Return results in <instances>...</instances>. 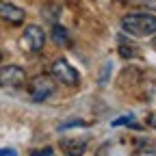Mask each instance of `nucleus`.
<instances>
[{"label":"nucleus","instance_id":"6e6552de","mask_svg":"<svg viewBox=\"0 0 156 156\" xmlns=\"http://www.w3.org/2000/svg\"><path fill=\"white\" fill-rule=\"evenodd\" d=\"M50 37H52V41H54L56 46H63V48L69 46V33H67V28L61 26V24H52Z\"/></svg>","mask_w":156,"mask_h":156},{"label":"nucleus","instance_id":"7ed1b4c3","mask_svg":"<svg viewBox=\"0 0 156 156\" xmlns=\"http://www.w3.org/2000/svg\"><path fill=\"white\" fill-rule=\"evenodd\" d=\"M44 44H46V33L41 30V26L30 24V26L24 28V33H22V46H24V50L39 52L44 48Z\"/></svg>","mask_w":156,"mask_h":156},{"label":"nucleus","instance_id":"f8f14e48","mask_svg":"<svg viewBox=\"0 0 156 156\" xmlns=\"http://www.w3.org/2000/svg\"><path fill=\"white\" fill-rule=\"evenodd\" d=\"M0 156H17L15 150H0Z\"/></svg>","mask_w":156,"mask_h":156},{"label":"nucleus","instance_id":"20e7f679","mask_svg":"<svg viewBox=\"0 0 156 156\" xmlns=\"http://www.w3.org/2000/svg\"><path fill=\"white\" fill-rule=\"evenodd\" d=\"M26 80V72L17 65H5L0 69V87L5 89H17Z\"/></svg>","mask_w":156,"mask_h":156},{"label":"nucleus","instance_id":"f03ea898","mask_svg":"<svg viewBox=\"0 0 156 156\" xmlns=\"http://www.w3.org/2000/svg\"><path fill=\"white\" fill-rule=\"evenodd\" d=\"M28 91H30V98L35 102H44L50 95H54V80L50 76H46V74H39V76H35L30 80Z\"/></svg>","mask_w":156,"mask_h":156},{"label":"nucleus","instance_id":"4468645a","mask_svg":"<svg viewBox=\"0 0 156 156\" xmlns=\"http://www.w3.org/2000/svg\"><path fill=\"white\" fill-rule=\"evenodd\" d=\"M0 58H2V50H0Z\"/></svg>","mask_w":156,"mask_h":156},{"label":"nucleus","instance_id":"423d86ee","mask_svg":"<svg viewBox=\"0 0 156 156\" xmlns=\"http://www.w3.org/2000/svg\"><path fill=\"white\" fill-rule=\"evenodd\" d=\"M0 17L9 24H22L24 22V9H20L17 5H11V2H0Z\"/></svg>","mask_w":156,"mask_h":156},{"label":"nucleus","instance_id":"39448f33","mask_svg":"<svg viewBox=\"0 0 156 156\" xmlns=\"http://www.w3.org/2000/svg\"><path fill=\"white\" fill-rule=\"evenodd\" d=\"M52 76L58 83H63V85H78V80H80L78 72L65 61V58H56V61L52 63Z\"/></svg>","mask_w":156,"mask_h":156},{"label":"nucleus","instance_id":"9d476101","mask_svg":"<svg viewBox=\"0 0 156 156\" xmlns=\"http://www.w3.org/2000/svg\"><path fill=\"white\" fill-rule=\"evenodd\" d=\"M85 128L87 124L83 122V119H74V122H65V124H61V126H58V130H67V128Z\"/></svg>","mask_w":156,"mask_h":156},{"label":"nucleus","instance_id":"0eeeda50","mask_svg":"<svg viewBox=\"0 0 156 156\" xmlns=\"http://www.w3.org/2000/svg\"><path fill=\"white\" fill-rule=\"evenodd\" d=\"M61 150L65 156H83L87 152V139H63Z\"/></svg>","mask_w":156,"mask_h":156},{"label":"nucleus","instance_id":"9b49d317","mask_svg":"<svg viewBox=\"0 0 156 156\" xmlns=\"http://www.w3.org/2000/svg\"><path fill=\"white\" fill-rule=\"evenodd\" d=\"M30 156H54V147H44V150H35Z\"/></svg>","mask_w":156,"mask_h":156},{"label":"nucleus","instance_id":"1a4fd4ad","mask_svg":"<svg viewBox=\"0 0 156 156\" xmlns=\"http://www.w3.org/2000/svg\"><path fill=\"white\" fill-rule=\"evenodd\" d=\"M113 126H134V117L132 115H126V117H117L113 122Z\"/></svg>","mask_w":156,"mask_h":156},{"label":"nucleus","instance_id":"f257e3e1","mask_svg":"<svg viewBox=\"0 0 156 156\" xmlns=\"http://www.w3.org/2000/svg\"><path fill=\"white\" fill-rule=\"evenodd\" d=\"M122 28L134 37H150L156 33V15H152V13H128L122 20Z\"/></svg>","mask_w":156,"mask_h":156},{"label":"nucleus","instance_id":"2eb2a0df","mask_svg":"<svg viewBox=\"0 0 156 156\" xmlns=\"http://www.w3.org/2000/svg\"><path fill=\"white\" fill-rule=\"evenodd\" d=\"M154 128H156V119H154Z\"/></svg>","mask_w":156,"mask_h":156},{"label":"nucleus","instance_id":"ddd939ff","mask_svg":"<svg viewBox=\"0 0 156 156\" xmlns=\"http://www.w3.org/2000/svg\"><path fill=\"white\" fill-rule=\"evenodd\" d=\"M119 54H122V56H132V50H128L126 46H122V48H119Z\"/></svg>","mask_w":156,"mask_h":156}]
</instances>
